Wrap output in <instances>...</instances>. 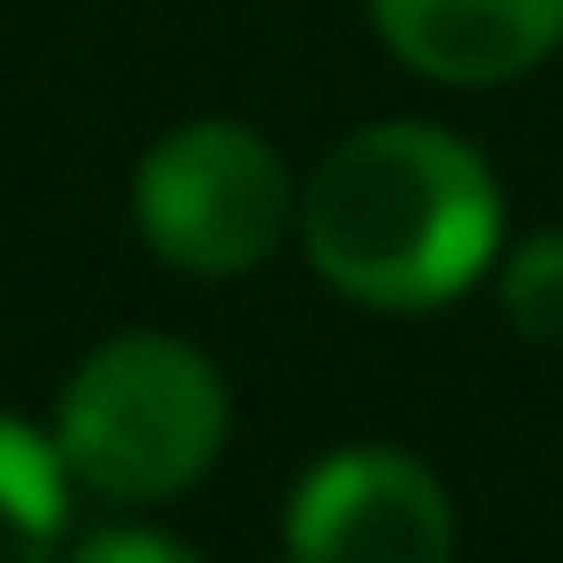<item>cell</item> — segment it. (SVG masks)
I'll return each instance as SVG.
<instances>
[{
    "label": "cell",
    "mask_w": 563,
    "mask_h": 563,
    "mask_svg": "<svg viewBox=\"0 0 563 563\" xmlns=\"http://www.w3.org/2000/svg\"><path fill=\"white\" fill-rule=\"evenodd\" d=\"M67 456L58 440L25 431L18 415H0V563L51 555L67 539Z\"/></svg>",
    "instance_id": "8992f818"
},
{
    "label": "cell",
    "mask_w": 563,
    "mask_h": 563,
    "mask_svg": "<svg viewBox=\"0 0 563 563\" xmlns=\"http://www.w3.org/2000/svg\"><path fill=\"white\" fill-rule=\"evenodd\" d=\"M389 58L431 84H514L563 51V0H365Z\"/></svg>",
    "instance_id": "5b68a950"
},
{
    "label": "cell",
    "mask_w": 563,
    "mask_h": 563,
    "mask_svg": "<svg viewBox=\"0 0 563 563\" xmlns=\"http://www.w3.org/2000/svg\"><path fill=\"white\" fill-rule=\"evenodd\" d=\"M133 224L175 274H249L299 224V199L265 133L199 117L150 141V158L133 166Z\"/></svg>",
    "instance_id": "3957f363"
},
{
    "label": "cell",
    "mask_w": 563,
    "mask_h": 563,
    "mask_svg": "<svg viewBox=\"0 0 563 563\" xmlns=\"http://www.w3.org/2000/svg\"><path fill=\"white\" fill-rule=\"evenodd\" d=\"M232 431V398L191 340L124 332L75 365L58 398V456L108 506H158L183 497Z\"/></svg>",
    "instance_id": "7a4b0ae2"
},
{
    "label": "cell",
    "mask_w": 563,
    "mask_h": 563,
    "mask_svg": "<svg viewBox=\"0 0 563 563\" xmlns=\"http://www.w3.org/2000/svg\"><path fill=\"white\" fill-rule=\"evenodd\" d=\"M282 539L307 563H440L456 547V506L415 456L349 448L290 489Z\"/></svg>",
    "instance_id": "277c9868"
},
{
    "label": "cell",
    "mask_w": 563,
    "mask_h": 563,
    "mask_svg": "<svg viewBox=\"0 0 563 563\" xmlns=\"http://www.w3.org/2000/svg\"><path fill=\"white\" fill-rule=\"evenodd\" d=\"M75 555L84 563H191V547L166 539V530H91V539H75Z\"/></svg>",
    "instance_id": "ba28073f"
},
{
    "label": "cell",
    "mask_w": 563,
    "mask_h": 563,
    "mask_svg": "<svg viewBox=\"0 0 563 563\" xmlns=\"http://www.w3.org/2000/svg\"><path fill=\"white\" fill-rule=\"evenodd\" d=\"M506 199L473 141L440 124H365L299 191L307 265L340 299L382 316H431L464 299L497 257Z\"/></svg>",
    "instance_id": "6da1fadb"
},
{
    "label": "cell",
    "mask_w": 563,
    "mask_h": 563,
    "mask_svg": "<svg viewBox=\"0 0 563 563\" xmlns=\"http://www.w3.org/2000/svg\"><path fill=\"white\" fill-rule=\"evenodd\" d=\"M497 299H506V323L522 340L563 349V232H530L514 249L506 274H497Z\"/></svg>",
    "instance_id": "52a82bcc"
}]
</instances>
